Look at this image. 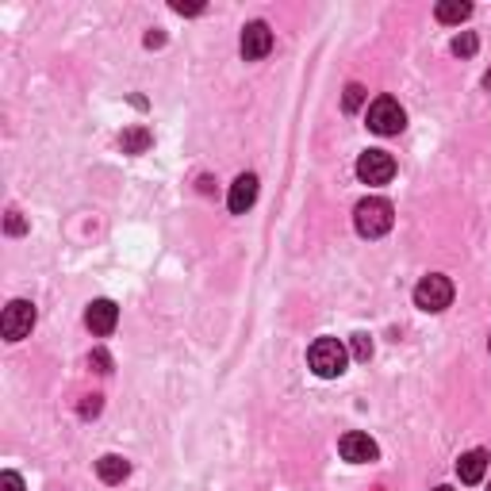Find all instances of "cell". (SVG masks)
<instances>
[{"mask_svg": "<svg viewBox=\"0 0 491 491\" xmlns=\"http://www.w3.org/2000/svg\"><path fill=\"white\" fill-rule=\"evenodd\" d=\"M392 204H388L384 196H369L361 200L357 211H353V223H357V235L361 238H384L388 230H392Z\"/></svg>", "mask_w": 491, "mask_h": 491, "instance_id": "6da1fadb", "label": "cell"}, {"mask_svg": "<svg viewBox=\"0 0 491 491\" xmlns=\"http://www.w3.org/2000/svg\"><path fill=\"white\" fill-rule=\"evenodd\" d=\"M308 365L315 377L335 380L345 372V365H350V353H345V345L338 338H319V342H311V350H308Z\"/></svg>", "mask_w": 491, "mask_h": 491, "instance_id": "7a4b0ae2", "label": "cell"}, {"mask_svg": "<svg viewBox=\"0 0 491 491\" xmlns=\"http://www.w3.org/2000/svg\"><path fill=\"white\" fill-rule=\"evenodd\" d=\"M415 303L423 311H430V315H438V311H445L453 303V284H450V277H442V272H430V277H423L418 281V288H415Z\"/></svg>", "mask_w": 491, "mask_h": 491, "instance_id": "3957f363", "label": "cell"}, {"mask_svg": "<svg viewBox=\"0 0 491 491\" xmlns=\"http://www.w3.org/2000/svg\"><path fill=\"white\" fill-rule=\"evenodd\" d=\"M403 127H407V115H403L399 100L377 96V100L369 104V131H377V135H399Z\"/></svg>", "mask_w": 491, "mask_h": 491, "instance_id": "277c9868", "label": "cell"}, {"mask_svg": "<svg viewBox=\"0 0 491 491\" xmlns=\"http://www.w3.org/2000/svg\"><path fill=\"white\" fill-rule=\"evenodd\" d=\"M35 326V303L27 299H12L4 308V319H0V330H4L8 342H23L27 335H31Z\"/></svg>", "mask_w": 491, "mask_h": 491, "instance_id": "5b68a950", "label": "cell"}, {"mask_svg": "<svg viewBox=\"0 0 491 491\" xmlns=\"http://www.w3.org/2000/svg\"><path fill=\"white\" fill-rule=\"evenodd\" d=\"M357 177L365 184H388L396 177V157L388 150H365L357 157Z\"/></svg>", "mask_w": 491, "mask_h": 491, "instance_id": "8992f818", "label": "cell"}, {"mask_svg": "<svg viewBox=\"0 0 491 491\" xmlns=\"http://www.w3.org/2000/svg\"><path fill=\"white\" fill-rule=\"evenodd\" d=\"M338 453H342L345 460H350V465H369V460H377V457H380L377 442H372L369 434H361V430H350V434H342Z\"/></svg>", "mask_w": 491, "mask_h": 491, "instance_id": "52a82bcc", "label": "cell"}, {"mask_svg": "<svg viewBox=\"0 0 491 491\" xmlns=\"http://www.w3.org/2000/svg\"><path fill=\"white\" fill-rule=\"evenodd\" d=\"M85 323H89V330L96 338H108L115 323H120V308H115L112 299H93L89 311H85Z\"/></svg>", "mask_w": 491, "mask_h": 491, "instance_id": "ba28073f", "label": "cell"}, {"mask_svg": "<svg viewBox=\"0 0 491 491\" xmlns=\"http://www.w3.org/2000/svg\"><path fill=\"white\" fill-rule=\"evenodd\" d=\"M272 50V31L265 23H246L242 31V58L246 62H262V58Z\"/></svg>", "mask_w": 491, "mask_h": 491, "instance_id": "9c48e42d", "label": "cell"}, {"mask_svg": "<svg viewBox=\"0 0 491 491\" xmlns=\"http://www.w3.org/2000/svg\"><path fill=\"white\" fill-rule=\"evenodd\" d=\"M254 200H257V177H254V173H242V177L230 184L227 204H230V211H235V215H246L254 208Z\"/></svg>", "mask_w": 491, "mask_h": 491, "instance_id": "30bf717a", "label": "cell"}, {"mask_svg": "<svg viewBox=\"0 0 491 491\" xmlns=\"http://www.w3.org/2000/svg\"><path fill=\"white\" fill-rule=\"evenodd\" d=\"M484 472H487V453H484V450H472V453H465V457L457 460L460 484H480Z\"/></svg>", "mask_w": 491, "mask_h": 491, "instance_id": "8fae6325", "label": "cell"}, {"mask_svg": "<svg viewBox=\"0 0 491 491\" xmlns=\"http://www.w3.org/2000/svg\"><path fill=\"white\" fill-rule=\"evenodd\" d=\"M96 472H100V480H104V484H123L127 476H131V465H127L123 457L108 453V457H100V460H96Z\"/></svg>", "mask_w": 491, "mask_h": 491, "instance_id": "7c38bea8", "label": "cell"}, {"mask_svg": "<svg viewBox=\"0 0 491 491\" xmlns=\"http://www.w3.org/2000/svg\"><path fill=\"white\" fill-rule=\"evenodd\" d=\"M472 16V4H465V0H442L438 4V20L442 23H465Z\"/></svg>", "mask_w": 491, "mask_h": 491, "instance_id": "4fadbf2b", "label": "cell"}, {"mask_svg": "<svg viewBox=\"0 0 491 491\" xmlns=\"http://www.w3.org/2000/svg\"><path fill=\"white\" fill-rule=\"evenodd\" d=\"M150 131L147 127H131V131H123V138H120V147H123V154H142L150 147Z\"/></svg>", "mask_w": 491, "mask_h": 491, "instance_id": "5bb4252c", "label": "cell"}, {"mask_svg": "<svg viewBox=\"0 0 491 491\" xmlns=\"http://www.w3.org/2000/svg\"><path fill=\"white\" fill-rule=\"evenodd\" d=\"M453 54H457V58H472V54H476V35H472V31H460V35L453 39Z\"/></svg>", "mask_w": 491, "mask_h": 491, "instance_id": "9a60e30c", "label": "cell"}, {"mask_svg": "<svg viewBox=\"0 0 491 491\" xmlns=\"http://www.w3.org/2000/svg\"><path fill=\"white\" fill-rule=\"evenodd\" d=\"M345 112H357L361 104H365V89H361V85H350V89H345Z\"/></svg>", "mask_w": 491, "mask_h": 491, "instance_id": "2e32d148", "label": "cell"}, {"mask_svg": "<svg viewBox=\"0 0 491 491\" xmlns=\"http://www.w3.org/2000/svg\"><path fill=\"white\" fill-rule=\"evenodd\" d=\"M353 357H357V361H369V357H372V342H369V335H353Z\"/></svg>", "mask_w": 491, "mask_h": 491, "instance_id": "e0dca14e", "label": "cell"}, {"mask_svg": "<svg viewBox=\"0 0 491 491\" xmlns=\"http://www.w3.org/2000/svg\"><path fill=\"white\" fill-rule=\"evenodd\" d=\"M0 491H23V480L16 472H4V476H0Z\"/></svg>", "mask_w": 491, "mask_h": 491, "instance_id": "ac0fdd59", "label": "cell"}, {"mask_svg": "<svg viewBox=\"0 0 491 491\" xmlns=\"http://www.w3.org/2000/svg\"><path fill=\"white\" fill-rule=\"evenodd\" d=\"M173 12H181V16H196V12H204V4H184V0H173Z\"/></svg>", "mask_w": 491, "mask_h": 491, "instance_id": "d6986e66", "label": "cell"}, {"mask_svg": "<svg viewBox=\"0 0 491 491\" xmlns=\"http://www.w3.org/2000/svg\"><path fill=\"white\" fill-rule=\"evenodd\" d=\"M8 230H12V235H20V230H23V219H20V211H8Z\"/></svg>", "mask_w": 491, "mask_h": 491, "instance_id": "ffe728a7", "label": "cell"}, {"mask_svg": "<svg viewBox=\"0 0 491 491\" xmlns=\"http://www.w3.org/2000/svg\"><path fill=\"white\" fill-rule=\"evenodd\" d=\"M434 491H453V487H434Z\"/></svg>", "mask_w": 491, "mask_h": 491, "instance_id": "44dd1931", "label": "cell"}, {"mask_svg": "<svg viewBox=\"0 0 491 491\" xmlns=\"http://www.w3.org/2000/svg\"><path fill=\"white\" fill-rule=\"evenodd\" d=\"M487 345H491V342H487Z\"/></svg>", "mask_w": 491, "mask_h": 491, "instance_id": "7402d4cb", "label": "cell"}, {"mask_svg": "<svg viewBox=\"0 0 491 491\" xmlns=\"http://www.w3.org/2000/svg\"><path fill=\"white\" fill-rule=\"evenodd\" d=\"M487 491H491V487H487Z\"/></svg>", "mask_w": 491, "mask_h": 491, "instance_id": "603a6c76", "label": "cell"}]
</instances>
